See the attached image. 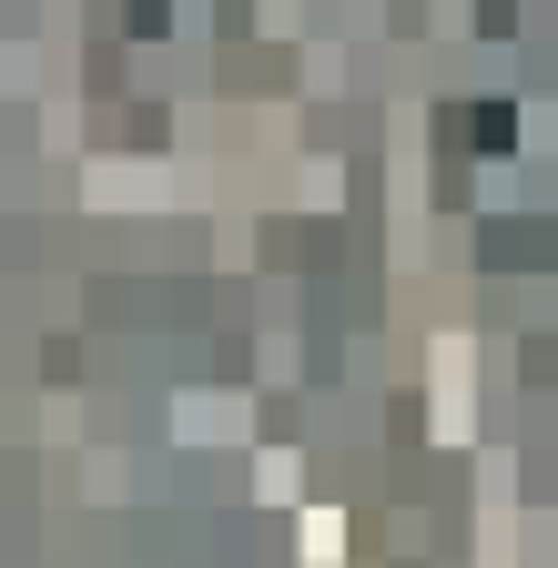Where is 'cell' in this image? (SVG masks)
<instances>
[{
	"label": "cell",
	"instance_id": "obj_1",
	"mask_svg": "<svg viewBox=\"0 0 558 568\" xmlns=\"http://www.w3.org/2000/svg\"><path fill=\"white\" fill-rule=\"evenodd\" d=\"M467 142H477V153H508V142H518V112H508V102H477Z\"/></svg>",
	"mask_w": 558,
	"mask_h": 568
}]
</instances>
